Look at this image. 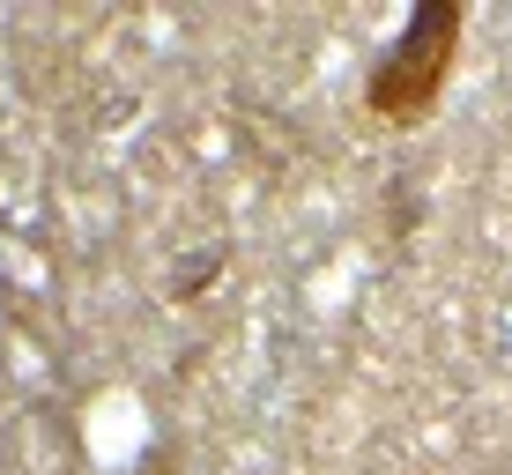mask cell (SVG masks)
<instances>
[{"label":"cell","mask_w":512,"mask_h":475,"mask_svg":"<svg viewBox=\"0 0 512 475\" xmlns=\"http://www.w3.org/2000/svg\"><path fill=\"white\" fill-rule=\"evenodd\" d=\"M461 30H468L461 0H416L409 23L364 67V112H372L379 127H423V119L438 112V97H446V82H453Z\"/></svg>","instance_id":"6da1fadb"}]
</instances>
